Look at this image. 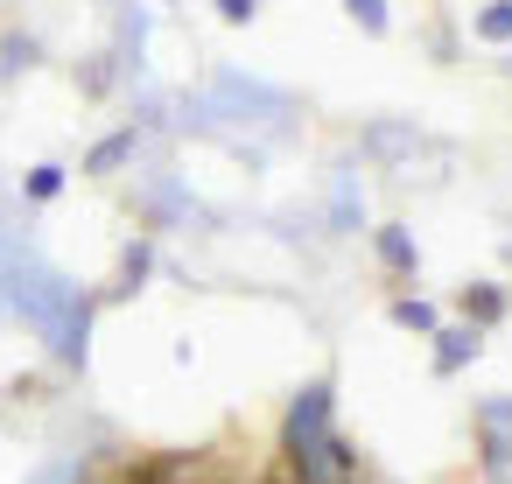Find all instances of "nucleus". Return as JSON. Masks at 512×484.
Listing matches in <instances>:
<instances>
[{
  "label": "nucleus",
  "mask_w": 512,
  "mask_h": 484,
  "mask_svg": "<svg viewBox=\"0 0 512 484\" xmlns=\"http://www.w3.org/2000/svg\"><path fill=\"white\" fill-rule=\"evenodd\" d=\"M393 323H400V330H428V337L442 330V316H435V302H421V295H407V302H393Z\"/></svg>",
  "instance_id": "nucleus-5"
},
{
  "label": "nucleus",
  "mask_w": 512,
  "mask_h": 484,
  "mask_svg": "<svg viewBox=\"0 0 512 484\" xmlns=\"http://www.w3.org/2000/svg\"><path fill=\"white\" fill-rule=\"evenodd\" d=\"M379 260H386L393 274H414V239H407V225H386V232H379Z\"/></svg>",
  "instance_id": "nucleus-4"
},
{
  "label": "nucleus",
  "mask_w": 512,
  "mask_h": 484,
  "mask_svg": "<svg viewBox=\"0 0 512 484\" xmlns=\"http://www.w3.org/2000/svg\"><path fill=\"white\" fill-rule=\"evenodd\" d=\"M477 36H491V43H505V36H512V0H491V8L477 15Z\"/></svg>",
  "instance_id": "nucleus-6"
},
{
  "label": "nucleus",
  "mask_w": 512,
  "mask_h": 484,
  "mask_svg": "<svg viewBox=\"0 0 512 484\" xmlns=\"http://www.w3.org/2000/svg\"><path fill=\"white\" fill-rule=\"evenodd\" d=\"M470 351H477V323H456V330H435V365H442V372H456V365H470Z\"/></svg>",
  "instance_id": "nucleus-3"
},
{
  "label": "nucleus",
  "mask_w": 512,
  "mask_h": 484,
  "mask_svg": "<svg viewBox=\"0 0 512 484\" xmlns=\"http://www.w3.org/2000/svg\"><path fill=\"white\" fill-rule=\"evenodd\" d=\"M281 449H288V470L295 484H351V449L337 435V414H330V386H302L281 414Z\"/></svg>",
  "instance_id": "nucleus-1"
},
{
  "label": "nucleus",
  "mask_w": 512,
  "mask_h": 484,
  "mask_svg": "<svg viewBox=\"0 0 512 484\" xmlns=\"http://www.w3.org/2000/svg\"><path fill=\"white\" fill-rule=\"evenodd\" d=\"M344 8L358 15V29H372V36L386 29V0H344Z\"/></svg>",
  "instance_id": "nucleus-7"
},
{
  "label": "nucleus",
  "mask_w": 512,
  "mask_h": 484,
  "mask_svg": "<svg viewBox=\"0 0 512 484\" xmlns=\"http://www.w3.org/2000/svg\"><path fill=\"white\" fill-rule=\"evenodd\" d=\"M456 302H463V323H477V330L505 316V288H498V281H470V288H463Z\"/></svg>",
  "instance_id": "nucleus-2"
},
{
  "label": "nucleus",
  "mask_w": 512,
  "mask_h": 484,
  "mask_svg": "<svg viewBox=\"0 0 512 484\" xmlns=\"http://www.w3.org/2000/svg\"><path fill=\"white\" fill-rule=\"evenodd\" d=\"M57 190H64V169H36V176H29V197H36V204H50Z\"/></svg>",
  "instance_id": "nucleus-8"
}]
</instances>
